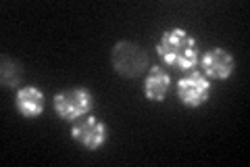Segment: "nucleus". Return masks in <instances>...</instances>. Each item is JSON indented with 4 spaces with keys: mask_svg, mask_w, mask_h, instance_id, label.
<instances>
[{
    "mask_svg": "<svg viewBox=\"0 0 250 167\" xmlns=\"http://www.w3.org/2000/svg\"><path fill=\"white\" fill-rule=\"evenodd\" d=\"M156 54L167 67L184 71V73L196 69L200 61V48L196 38L182 27H171L163 31L161 40L156 42Z\"/></svg>",
    "mask_w": 250,
    "mask_h": 167,
    "instance_id": "1",
    "label": "nucleus"
},
{
    "mask_svg": "<svg viewBox=\"0 0 250 167\" xmlns=\"http://www.w3.org/2000/svg\"><path fill=\"white\" fill-rule=\"evenodd\" d=\"M111 67L117 75L125 79H136L150 69V63H148V54L142 46L129 42V40H121L111 50Z\"/></svg>",
    "mask_w": 250,
    "mask_h": 167,
    "instance_id": "2",
    "label": "nucleus"
},
{
    "mask_svg": "<svg viewBox=\"0 0 250 167\" xmlns=\"http://www.w3.org/2000/svg\"><path fill=\"white\" fill-rule=\"evenodd\" d=\"M52 105H54V111L57 115L62 119V121H77L85 115L92 113L94 109V94L88 90V88H67L59 94H54L52 98Z\"/></svg>",
    "mask_w": 250,
    "mask_h": 167,
    "instance_id": "3",
    "label": "nucleus"
},
{
    "mask_svg": "<svg viewBox=\"0 0 250 167\" xmlns=\"http://www.w3.org/2000/svg\"><path fill=\"white\" fill-rule=\"evenodd\" d=\"M177 98L188 109H200L210 98V79L198 69L186 71L177 79Z\"/></svg>",
    "mask_w": 250,
    "mask_h": 167,
    "instance_id": "4",
    "label": "nucleus"
},
{
    "mask_svg": "<svg viewBox=\"0 0 250 167\" xmlns=\"http://www.w3.org/2000/svg\"><path fill=\"white\" fill-rule=\"evenodd\" d=\"M71 138L75 142H80L83 148L88 150H98L106 144L108 140V128L96 119L94 115H85L82 119H77L71 125Z\"/></svg>",
    "mask_w": 250,
    "mask_h": 167,
    "instance_id": "5",
    "label": "nucleus"
},
{
    "mask_svg": "<svg viewBox=\"0 0 250 167\" xmlns=\"http://www.w3.org/2000/svg\"><path fill=\"white\" fill-rule=\"evenodd\" d=\"M198 63L202 65V73L208 79H229L236 71V61H233L231 52L219 48V46L207 50Z\"/></svg>",
    "mask_w": 250,
    "mask_h": 167,
    "instance_id": "6",
    "label": "nucleus"
},
{
    "mask_svg": "<svg viewBox=\"0 0 250 167\" xmlns=\"http://www.w3.org/2000/svg\"><path fill=\"white\" fill-rule=\"evenodd\" d=\"M171 90V75L165 67L154 65L146 71L144 77V96L150 102H163Z\"/></svg>",
    "mask_w": 250,
    "mask_h": 167,
    "instance_id": "7",
    "label": "nucleus"
},
{
    "mask_svg": "<svg viewBox=\"0 0 250 167\" xmlns=\"http://www.w3.org/2000/svg\"><path fill=\"white\" fill-rule=\"evenodd\" d=\"M15 107H17L19 115H23L25 119L40 117L44 107H46L44 92L40 88H36V86H25V88H19L17 96H15Z\"/></svg>",
    "mask_w": 250,
    "mask_h": 167,
    "instance_id": "8",
    "label": "nucleus"
},
{
    "mask_svg": "<svg viewBox=\"0 0 250 167\" xmlns=\"http://www.w3.org/2000/svg\"><path fill=\"white\" fill-rule=\"evenodd\" d=\"M21 82V67L11 59H2V86L4 88H15Z\"/></svg>",
    "mask_w": 250,
    "mask_h": 167,
    "instance_id": "9",
    "label": "nucleus"
}]
</instances>
